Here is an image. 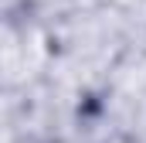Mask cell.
Listing matches in <instances>:
<instances>
[{
  "mask_svg": "<svg viewBox=\"0 0 146 143\" xmlns=\"http://www.w3.org/2000/svg\"><path fill=\"white\" fill-rule=\"evenodd\" d=\"M92 143H133L129 136H122V133H115V130H106V133H99Z\"/></svg>",
  "mask_w": 146,
  "mask_h": 143,
  "instance_id": "3",
  "label": "cell"
},
{
  "mask_svg": "<svg viewBox=\"0 0 146 143\" xmlns=\"http://www.w3.org/2000/svg\"><path fill=\"white\" fill-rule=\"evenodd\" d=\"M44 143H92L88 136H61V140H44Z\"/></svg>",
  "mask_w": 146,
  "mask_h": 143,
  "instance_id": "4",
  "label": "cell"
},
{
  "mask_svg": "<svg viewBox=\"0 0 146 143\" xmlns=\"http://www.w3.org/2000/svg\"><path fill=\"white\" fill-rule=\"evenodd\" d=\"M75 3H88V0H34V14L48 17V14H58V10L75 7Z\"/></svg>",
  "mask_w": 146,
  "mask_h": 143,
  "instance_id": "2",
  "label": "cell"
},
{
  "mask_svg": "<svg viewBox=\"0 0 146 143\" xmlns=\"http://www.w3.org/2000/svg\"><path fill=\"white\" fill-rule=\"evenodd\" d=\"M34 10V0H0V21H14Z\"/></svg>",
  "mask_w": 146,
  "mask_h": 143,
  "instance_id": "1",
  "label": "cell"
}]
</instances>
